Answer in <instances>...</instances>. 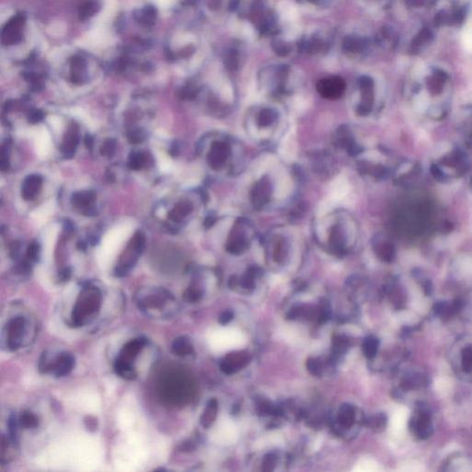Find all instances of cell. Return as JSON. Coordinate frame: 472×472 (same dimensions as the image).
Returning a JSON list of instances; mask_svg holds the SVG:
<instances>
[{"label": "cell", "mask_w": 472, "mask_h": 472, "mask_svg": "<svg viewBox=\"0 0 472 472\" xmlns=\"http://www.w3.org/2000/svg\"><path fill=\"white\" fill-rule=\"evenodd\" d=\"M462 368L466 372L472 371V347H466L462 352Z\"/></svg>", "instance_id": "24"}, {"label": "cell", "mask_w": 472, "mask_h": 472, "mask_svg": "<svg viewBox=\"0 0 472 472\" xmlns=\"http://www.w3.org/2000/svg\"><path fill=\"white\" fill-rule=\"evenodd\" d=\"M42 179L38 174H32L24 180L22 186V196L25 200H34L41 191Z\"/></svg>", "instance_id": "11"}, {"label": "cell", "mask_w": 472, "mask_h": 472, "mask_svg": "<svg viewBox=\"0 0 472 472\" xmlns=\"http://www.w3.org/2000/svg\"><path fill=\"white\" fill-rule=\"evenodd\" d=\"M220 438L224 444H232L236 442L238 438V431L236 428V424L229 420L224 422V424L220 427Z\"/></svg>", "instance_id": "17"}, {"label": "cell", "mask_w": 472, "mask_h": 472, "mask_svg": "<svg viewBox=\"0 0 472 472\" xmlns=\"http://www.w3.org/2000/svg\"><path fill=\"white\" fill-rule=\"evenodd\" d=\"M16 272H18V274H22V275L29 274L30 272V265L29 262L28 261L20 262L16 268Z\"/></svg>", "instance_id": "32"}, {"label": "cell", "mask_w": 472, "mask_h": 472, "mask_svg": "<svg viewBox=\"0 0 472 472\" xmlns=\"http://www.w3.org/2000/svg\"><path fill=\"white\" fill-rule=\"evenodd\" d=\"M410 427L413 432L420 439H427L428 437L431 436L432 434V425L430 416L428 415V413L424 412L420 413L417 418H413V420H410Z\"/></svg>", "instance_id": "9"}, {"label": "cell", "mask_w": 472, "mask_h": 472, "mask_svg": "<svg viewBox=\"0 0 472 472\" xmlns=\"http://www.w3.org/2000/svg\"><path fill=\"white\" fill-rule=\"evenodd\" d=\"M18 422L24 429H34L39 425V420L36 414L29 410H24L18 417Z\"/></svg>", "instance_id": "18"}, {"label": "cell", "mask_w": 472, "mask_h": 472, "mask_svg": "<svg viewBox=\"0 0 472 472\" xmlns=\"http://www.w3.org/2000/svg\"><path fill=\"white\" fill-rule=\"evenodd\" d=\"M147 344V338H134L124 345L118 355V358L126 360L130 364H133L136 356L142 352V350L146 347Z\"/></svg>", "instance_id": "8"}, {"label": "cell", "mask_w": 472, "mask_h": 472, "mask_svg": "<svg viewBox=\"0 0 472 472\" xmlns=\"http://www.w3.org/2000/svg\"><path fill=\"white\" fill-rule=\"evenodd\" d=\"M100 8V5L97 1L95 0H92V1H88L86 2L80 8V18L82 20H85V18H90L92 17L94 13L97 12V10Z\"/></svg>", "instance_id": "21"}, {"label": "cell", "mask_w": 472, "mask_h": 472, "mask_svg": "<svg viewBox=\"0 0 472 472\" xmlns=\"http://www.w3.org/2000/svg\"><path fill=\"white\" fill-rule=\"evenodd\" d=\"M147 155L143 152H132L128 160V167L131 170H140L147 164Z\"/></svg>", "instance_id": "19"}, {"label": "cell", "mask_w": 472, "mask_h": 472, "mask_svg": "<svg viewBox=\"0 0 472 472\" xmlns=\"http://www.w3.org/2000/svg\"><path fill=\"white\" fill-rule=\"evenodd\" d=\"M75 357L70 352H61L54 359L49 360L48 372H51L56 378H64L75 367Z\"/></svg>", "instance_id": "6"}, {"label": "cell", "mask_w": 472, "mask_h": 472, "mask_svg": "<svg viewBox=\"0 0 472 472\" xmlns=\"http://www.w3.org/2000/svg\"><path fill=\"white\" fill-rule=\"evenodd\" d=\"M215 347L222 352L239 350L246 346V336L236 328L228 326L220 328L214 338Z\"/></svg>", "instance_id": "4"}, {"label": "cell", "mask_w": 472, "mask_h": 472, "mask_svg": "<svg viewBox=\"0 0 472 472\" xmlns=\"http://www.w3.org/2000/svg\"><path fill=\"white\" fill-rule=\"evenodd\" d=\"M114 371L120 378L126 380H134L136 378V372L133 364L121 359H116L114 362Z\"/></svg>", "instance_id": "16"}, {"label": "cell", "mask_w": 472, "mask_h": 472, "mask_svg": "<svg viewBox=\"0 0 472 472\" xmlns=\"http://www.w3.org/2000/svg\"><path fill=\"white\" fill-rule=\"evenodd\" d=\"M102 292L94 286L84 287L78 296L71 314V322L74 326H83L94 318L102 306Z\"/></svg>", "instance_id": "2"}, {"label": "cell", "mask_w": 472, "mask_h": 472, "mask_svg": "<svg viewBox=\"0 0 472 472\" xmlns=\"http://www.w3.org/2000/svg\"><path fill=\"white\" fill-rule=\"evenodd\" d=\"M462 42L466 48V51L472 53V24H470L466 29L464 30L462 36Z\"/></svg>", "instance_id": "27"}, {"label": "cell", "mask_w": 472, "mask_h": 472, "mask_svg": "<svg viewBox=\"0 0 472 472\" xmlns=\"http://www.w3.org/2000/svg\"><path fill=\"white\" fill-rule=\"evenodd\" d=\"M270 184L266 178H262L256 184L252 191V200L256 206H262L270 200Z\"/></svg>", "instance_id": "13"}, {"label": "cell", "mask_w": 472, "mask_h": 472, "mask_svg": "<svg viewBox=\"0 0 472 472\" xmlns=\"http://www.w3.org/2000/svg\"><path fill=\"white\" fill-rule=\"evenodd\" d=\"M276 120V114L272 110H264L261 112L260 118V124L261 126H266L272 124Z\"/></svg>", "instance_id": "26"}, {"label": "cell", "mask_w": 472, "mask_h": 472, "mask_svg": "<svg viewBox=\"0 0 472 472\" xmlns=\"http://www.w3.org/2000/svg\"><path fill=\"white\" fill-rule=\"evenodd\" d=\"M174 295L164 288L148 289L136 296L138 309L152 318H166L174 314Z\"/></svg>", "instance_id": "1"}, {"label": "cell", "mask_w": 472, "mask_h": 472, "mask_svg": "<svg viewBox=\"0 0 472 472\" xmlns=\"http://www.w3.org/2000/svg\"><path fill=\"white\" fill-rule=\"evenodd\" d=\"M143 140H144V135L142 130H132L128 133V140L132 144H138L143 142Z\"/></svg>", "instance_id": "29"}, {"label": "cell", "mask_w": 472, "mask_h": 472, "mask_svg": "<svg viewBox=\"0 0 472 472\" xmlns=\"http://www.w3.org/2000/svg\"><path fill=\"white\" fill-rule=\"evenodd\" d=\"M27 322L24 316H15L6 324V346L10 350L20 348L26 334Z\"/></svg>", "instance_id": "5"}, {"label": "cell", "mask_w": 472, "mask_h": 472, "mask_svg": "<svg viewBox=\"0 0 472 472\" xmlns=\"http://www.w3.org/2000/svg\"><path fill=\"white\" fill-rule=\"evenodd\" d=\"M320 94L326 98H338L342 94L343 84L336 80H328L320 83Z\"/></svg>", "instance_id": "14"}, {"label": "cell", "mask_w": 472, "mask_h": 472, "mask_svg": "<svg viewBox=\"0 0 472 472\" xmlns=\"http://www.w3.org/2000/svg\"><path fill=\"white\" fill-rule=\"evenodd\" d=\"M78 144V126L75 123L70 124L68 130L66 133L64 140L62 143L61 150L65 155L66 158H72L75 154V150Z\"/></svg>", "instance_id": "12"}, {"label": "cell", "mask_w": 472, "mask_h": 472, "mask_svg": "<svg viewBox=\"0 0 472 472\" xmlns=\"http://www.w3.org/2000/svg\"><path fill=\"white\" fill-rule=\"evenodd\" d=\"M193 210V205L189 201H181L177 203L176 206L172 210L168 217L169 218L174 222H181L184 218L188 216L190 213Z\"/></svg>", "instance_id": "15"}, {"label": "cell", "mask_w": 472, "mask_h": 472, "mask_svg": "<svg viewBox=\"0 0 472 472\" xmlns=\"http://www.w3.org/2000/svg\"><path fill=\"white\" fill-rule=\"evenodd\" d=\"M84 424L86 425L87 429L90 430V431H95L98 427V422H97V420L92 417V416H87L85 419H84Z\"/></svg>", "instance_id": "31"}, {"label": "cell", "mask_w": 472, "mask_h": 472, "mask_svg": "<svg viewBox=\"0 0 472 472\" xmlns=\"http://www.w3.org/2000/svg\"><path fill=\"white\" fill-rule=\"evenodd\" d=\"M116 142L112 138H107L104 143L102 144L100 148V152L102 156L104 157H112L114 154L116 152Z\"/></svg>", "instance_id": "22"}, {"label": "cell", "mask_w": 472, "mask_h": 472, "mask_svg": "<svg viewBox=\"0 0 472 472\" xmlns=\"http://www.w3.org/2000/svg\"><path fill=\"white\" fill-rule=\"evenodd\" d=\"M78 248L80 250H86V248H87V244H84L83 242H78Z\"/></svg>", "instance_id": "35"}, {"label": "cell", "mask_w": 472, "mask_h": 472, "mask_svg": "<svg viewBox=\"0 0 472 472\" xmlns=\"http://www.w3.org/2000/svg\"><path fill=\"white\" fill-rule=\"evenodd\" d=\"M146 244V238L142 232H136L131 238L126 249L119 260V264L114 270L116 277L126 276L136 265L138 258L142 256Z\"/></svg>", "instance_id": "3"}, {"label": "cell", "mask_w": 472, "mask_h": 472, "mask_svg": "<svg viewBox=\"0 0 472 472\" xmlns=\"http://www.w3.org/2000/svg\"><path fill=\"white\" fill-rule=\"evenodd\" d=\"M230 156V146L225 142L213 143L210 154L208 155V160L210 166L215 170L220 169L224 166L226 160Z\"/></svg>", "instance_id": "7"}, {"label": "cell", "mask_w": 472, "mask_h": 472, "mask_svg": "<svg viewBox=\"0 0 472 472\" xmlns=\"http://www.w3.org/2000/svg\"><path fill=\"white\" fill-rule=\"evenodd\" d=\"M27 258L29 261L36 262L40 258V246L36 242H32L27 248Z\"/></svg>", "instance_id": "28"}, {"label": "cell", "mask_w": 472, "mask_h": 472, "mask_svg": "<svg viewBox=\"0 0 472 472\" xmlns=\"http://www.w3.org/2000/svg\"><path fill=\"white\" fill-rule=\"evenodd\" d=\"M84 143H85V146L87 147V148L92 150V148H94V138L90 136V135H86L85 138H84Z\"/></svg>", "instance_id": "34"}, {"label": "cell", "mask_w": 472, "mask_h": 472, "mask_svg": "<svg viewBox=\"0 0 472 472\" xmlns=\"http://www.w3.org/2000/svg\"><path fill=\"white\" fill-rule=\"evenodd\" d=\"M95 200L96 195L92 191H82L72 196L71 202L75 208L82 210L84 214L92 215V212H94V203Z\"/></svg>", "instance_id": "10"}, {"label": "cell", "mask_w": 472, "mask_h": 472, "mask_svg": "<svg viewBox=\"0 0 472 472\" xmlns=\"http://www.w3.org/2000/svg\"><path fill=\"white\" fill-rule=\"evenodd\" d=\"M44 112L40 111V110H34L32 112H30L28 120H29L30 124H37V123L41 122L42 120L44 119Z\"/></svg>", "instance_id": "30"}, {"label": "cell", "mask_w": 472, "mask_h": 472, "mask_svg": "<svg viewBox=\"0 0 472 472\" xmlns=\"http://www.w3.org/2000/svg\"><path fill=\"white\" fill-rule=\"evenodd\" d=\"M71 277V270L70 268H65L61 270L58 273V278L60 282H68Z\"/></svg>", "instance_id": "33"}, {"label": "cell", "mask_w": 472, "mask_h": 472, "mask_svg": "<svg viewBox=\"0 0 472 472\" xmlns=\"http://www.w3.org/2000/svg\"><path fill=\"white\" fill-rule=\"evenodd\" d=\"M18 425H20V422H18V419H17V416L15 414L10 415L8 419V431H10V440L13 444L17 442Z\"/></svg>", "instance_id": "23"}, {"label": "cell", "mask_w": 472, "mask_h": 472, "mask_svg": "<svg viewBox=\"0 0 472 472\" xmlns=\"http://www.w3.org/2000/svg\"><path fill=\"white\" fill-rule=\"evenodd\" d=\"M172 350L178 356H184L188 354L190 352V346H189L188 340L184 336H180L176 338L174 342L172 344Z\"/></svg>", "instance_id": "20"}, {"label": "cell", "mask_w": 472, "mask_h": 472, "mask_svg": "<svg viewBox=\"0 0 472 472\" xmlns=\"http://www.w3.org/2000/svg\"><path fill=\"white\" fill-rule=\"evenodd\" d=\"M155 17L156 10L154 8H146L140 15V20L142 22V24H150L154 22Z\"/></svg>", "instance_id": "25"}]
</instances>
